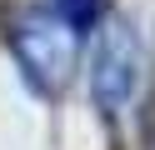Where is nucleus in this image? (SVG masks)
I'll return each instance as SVG.
<instances>
[{
    "label": "nucleus",
    "mask_w": 155,
    "mask_h": 150,
    "mask_svg": "<svg viewBox=\"0 0 155 150\" xmlns=\"http://www.w3.org/2000/svg\"><path fill=\"white\" fill-rule=\"evenodd\" d=\"M140 80H145V50L135 25L125 20H110L95 40V55H90V95L105 115H125L130 100L140 95Z\"/></svg>",
    "instance_id": "obj_2"
},
{
    "label": "nucleus",
    "mask_w": 155,
    "mask_h": 150,
    "mask_svg": "<svg viewBox=\"0 0 155 150\" xmlns=\"http://www.w3.org/2000/svg\"><path fill=\"white\" fill-rule=\"evenodd\" d=\"M75 30L55 15L50 5L45 10H25L20 20L10 25V50L20 60V70L30 75V85L40 90H60L75 70Z\"/></svg>",
    "instance_id": "obj_1"
},
{
    "label": "nucleus",
    "mask_w": 155,
    "mask_h": 150,
    "mask_svg": "<svg viewBox=\"0 0 155 150\" xmlns=\"http://www.w3.org/2000/svg\"><path fill=\"white\" fill-rule=\"evenodd\" d=\"M50 10L65 20V25L75 30V35H85L90 25H100V15H105V0H50Z\"/></svg>",
    "instance_id": "obj_3"
}]
</instances>
